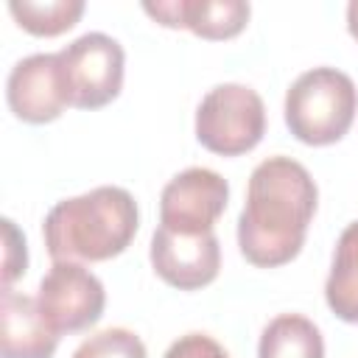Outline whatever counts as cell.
Segmentation results:
<instances>
[{"label":"cell","instance_id":"cell-15","mask_svg":"<svg viewBox=\"0 0 358 358\" xmlns=\"http://www.w3.org/2000/svg\"><path fill=\"white\" fill-rule=\"evenodd\" d=\"M73 358H148L143 338L129 327H106L84 338Z\"/></svg>","mask_w":358,"mask_h":358},{"label":"cell","instance_id":"cell-4","mask_svg":"<svg viewBox=\"0 0 358 358\" xmlns=\"http://www.w3.org/2000/svg\"><path fill=\"white\" fill-rule=\"evenodd\" d=\"M266 134L263 98L246 84L213 87L196 109V140L218 157H241Z\"/></svg>","mask_w":358,"mask_h":358},{"label":"cell","instance_id":"cell-8","mask_svg":"<svg viewBox=\"0 0 358 358\" xmlns=\"http://www.w3.org/2000/svg\"><path fill=\"white\" fill-rule=\"evenodd\" d=\"M154 274L179 291H199L221 271V243L215 232L179 235L157 227L148 249Z\"/></svg>","mask_w":358,"mask_h":358},{"label":"cell","instance_id":"cell-7","mask_svg":"<svg viewBox=\"0 0 358 358\" xmlns=\"http://www.w3.org/2000/svg\"><path fill=\"white\" fill-rule=\"evenodd\" d=\"M229 185L213 168H185L159 193V227L179 235L213 232L227 210Z\"/></svg>","mask_w":358,"mask_h":358},{"label":"cell","instance_id":"cell-13","mask_svg":"<svg viewBox=\"0 0 358 358\" xmlns=\"http://www.w3.org/2000/svg\"><path fill=\"white\" fill-rule=\"evenodd\" d=\"M257 358H324L322 330L302 313H280L263 327Z\"/></svg>","mask_w":358,"mask_h":358},{"label":"cell","instance_id":"cell-14","mask_svg":"<svg viewBox=\"0 0 358 358\" xmlns=\"http://www.w3.org/2000/svg\"><path fill=\"white\" fill-rule=\"evenodd\" d=\"M84 0H11L8 11L17 20L20 28H25L34 36H59L70 31L81 14H84Z\"/></svg>","mask_w":358,"mask_h":358},{"label":"cell","instance_id":"cell-18","mask_svg":"<svg viewBox=\"0 0 358 358\" xmlns=\"http://www.w3.org/2000/svg\"><path fill=\"white\" fill-rule=\"evenodd\" d=\"M347 31H350V36L358 42V0H352V3L347 6Z\"/></svg>","mask_w":358,"mask_h":358},{"label":"cell","instance_id":"cell-9","mask_svg":"<svg viewBox=\"0 0 358 358\" xmlns=\"http://www.w3.org/2000/svg\"><path fill=\"white\" fill-rule=\"evenodd\" d=\"M6 101L22 123H53L70 106L56 53H31L20 59L6 81Z\"/></svg>","mask_w":358,"mask_h":358},{"label":"cell","instance_id":"cell-5","mask_svg":"<svg viewBox=\"0 0 358 358\" xmlns=\"http://www.w3.org/2000/svg\"><path fill=\"white\" fill-rule=\"evenodd\" d=\"M56 59L70 106L101 109L120 95L126 53L115 36L101 31L81 34L78 39L64 45Z\"/></svg>","mask_w":358,"mask_h":358},{"label":"cell","instance_id":"cell-1","mask_svg":"<svg viewBox=\"0 0 358 358\" xmlns=\"http://www.w3.org/2000/svg\"><path fill=\"white\" fill-rule=\"evenodd\" d=\"M316 201V182L302 162L282 154L263 159L249 176L238 215L241 255L257 268L291 263L305 246Z\"/></svg>","mask_w":358,"mask_h":358},{"label":"cell","instance_id":"cell-6","mask_svg":"<svg viewBox=\"0 0 358 358\" xmlns=\"http://www.w3.org/2000/svg\"><path fill=\"white\" fill-rule=\"evenodd\" d=\"M36 305L59 336H70L98 324L106 308V291L103 282L81 263L56 260L39 280Z\"/></svg>","mask_w":358,"mask_h":358},{"label":"cell","instance_id":"cell-16","mask_svg":"<svg viewBox=\"0 0 358 358\" xmlns=\"http://www.w3.org/2000/svg\"><path fill=\"white\" fill-rule=\"evenodd\" d=\"M3 288H11V282L17 277L25 274L28 268V246H25V235L20 232V227L11 218H3Z\"/></svg>","mask_w":358,"mask_h":358},{"label":"cell","instance_id":"cell-3","mask_svg":"<svg viewBox=\"0 0 358 358\" xmlns=\"http://www.w3.org/2000/svg\"><path fill=\"white\" fill-rule=\"evenodd\" d=\"M285 126L305 145L338 143L358 112L355 81L336 67H313L296 76L285 92Z\"/></svg>","mask_w":358,"mask_h":358},{"label":"cell","instance_id":"cell-2","mask_svg":"<svg viewBox=\"0 0 358 358\" xmlns=\"http://www.w3.org/2000/svg\"><path fill=\"white\" fill-rule=\"evenodd\" d=\"M140 227V207L126 187L101 185L56 201L42 224L48 255L56 260L101 263L123 255Z\"/></svg>","mask_w":358,"mask_h":358},{"label":"cell","instance_id":"cell-11","mask_svg":"<svg viewBox=\"0 0 358 358\" xmlns=\"http://www.w3.org/2000/svg\"><path fill=\"white\" fill-rule=\"evenodd\" d=\"M0 341L3 358H53L59 347V333L42 316L36 296L3 288L0 302Z\"/></svg>","mask_w":358,"mask_h":358},{"label":"cell","instance_id":"cell-17","mask_svg":"<svg viewBox=\"0 0 358 358\" xmlns=\"http://www.w3.org/2000/svg\"><path fill=\"white\" fill-rule=\"evenodd\" d=\"M162 358H229V352L207 333H185L165 350Z\"/></svg>","mask_w":358,"mask_h":358},{"label":"cell","instance_id":"cell-12","mask_svg":"<svg viewBox=\"0 0 358 358\" xmlns=\"http://www.w3.org/2000/svg\"><path fill=\"white\" fill-rule=\"evenodd\" d=\"M324 299L341 322L358 324V221L347 224L336 241Z\"/></svg>","mask_w":358,"mask_h":358},{"label":"cell","instance_id":"cell-10","mask_svg":"<svg viewBox=\"0 0 358 358\" xmlns=\"http://www.w3.org/2000/svg\"><path fill=\"white\" fill-rule=\"evenodd\" d=\"M143 11L165 28H187L201 39H232L238 36L252 14L243 0H162L143 3Z\"/></svg>","mask_w":358,"mask_h":358}]
</instances>
